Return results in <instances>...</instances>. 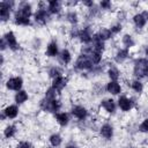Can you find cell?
Segmentation results:
<instances>
[{
    "mask_svg": "<svg viewBox=\"0 0 148 148\" xmlns=\"http://www.w3.org/2000/svg\"><path fill=\"white\" fill-rule=\"evenodd\" d=\"M132 21H133V24L135 25V28H138V29L145 28L146 24H147V22H148L147 18L143 16L142 13H135L133 15V17H132Z\"/></svg>",
    "mask_w": 148,
    "mask_h": 148,
    "instance_id": "17",
    "label": "cell"
},
{
    "mask_svg": "<svg viewBox=\"0 0 148 148\" xmlns=\"http://www.w3.org/2000/svg\"><path fill=\"white\" fill-rule=\"evenodd\" d=\"M18 112H20V110L16 104H8L2 110V113L6 116L7 119H15L18 116Z\"/></svg>",
    "mask_w": 148,
    "mask_h": 148,
    "instance_id": "13",
    "label": "cell"
},
{
    "mask_svg": "<svg viewBox=\"0 0 148 148\" xmlns=\"http://www.w3.org/2000/svg\"><path fill=\"white\" fill-rule=\"evenodd\" d=\"M99 134L102 138L106 139V140H110L112 136H113V126L105 123L103 124L101 127H99Z\"/></svg>",
    "mask_w": 148,
    "mask_h": 148,
    "instance_id": "16",
    "label": "cell"
},
{
    "mask_svg": "<svg viewBox=\"0 0 148 148\" xmlns=\"http://www.w3.org/2000/svg\"><path fill=\"white\" fill-rule=\"evenodd\" d=\"M96 34L98 35V37L103 42H106V40H109V39L112 38V32H111L110 28H106V27H101Z\"/></svg>",
    "mask_w": 148,
    "mask_h": 148,
    "instance_id": "22",
    "label": "cell"
},
{
    "mask_svg": "<svg viewBox=\"0 0 148 148\" xmlns=\"http://www.w3.org/2000/svg\"><path fill=\"white\" fill-rule=\"evenodd\" d=\"M60 75H62V73H61V69H60L58 66H52V67L49 69V76H50V77L54 79V77H58V76H60Z\"/></svg>",
    "mask_w": 148,
    "mask_h": 148,
    "instance_id": "32",
    "label": "cell"
},
{
    "mask_svg": "<svg viewBox=\"0 0 148 148\" xmlns=\"http://www.w3.org/2000/svg\"><path fill=\"white\" fill-rule=\"evenodd\" d=\"M16 133H17V127H16V125H14V124H8V125H6V127L3 128V131H2V134H3V136L6 138V139H12V138H14L15 135H16Z\"/></svg>",
    "mask_w": 148,
    "mask_h": 148,
    "instance_id": "21",
    "label": "cell"
},
{
    "mask_svg": "<svg viewBox=\"0 0 148 148\" xmlns=\"http://www.w3.org/2000/svg\"><path fill=\"white\" fill-rule=\"evenodd\" d=\"M128 148H132V147H128Z\"/></svg>",
    "mask_w": 148,
    "mask_h": 148,
    "instance_id": "40",
    "label": "cell"
},
{
    "mask_svg": "<svg viewBox=\"0 0 148 148\" xmlns=\"http://www.w3.org/2000/svg\"><path fill=\"white\" fill-rule=\"evenodd\" d=\"M14 8H15V2L14 1L3 0V1L0 2V18H1V22L2 23L9 21L10 15H12V12L14 10Z\"/></svg>",
    "mask_w": 148,
    "mask_h": 148,
    "instance_id": "3",
    "label": "cell"
},
{
    "mask_svg": "<svg viewBox=\"0 0 148 148\" xmlns=\"http://www.w3.org/2000/svg\"><path fill=\"white\" fill-rule=\"evenodd\" d=\"M39 106L43 111L45 112H52V113H58V111L61 109V102L57 98V99H47V98H43L39 102Z\"/></svg>",
    "mask_w": 148,
    "mask_h": 148,
    "instance_id": "1",
    "label": "cell"
},
{
    "mask_svg": "<svg viewBox=\"0 0 148 148\" xmlns=\"http://www.w3.org/2000/svg\"><path fill=\"white\" fill-rule=\"evenodd\" d=\"M62 2L58 1V0H50L47 1V12L50 14H59L62 10Z\"/></svg>",
    "mask_w": 148,
    "mask_h": 148,
    "instance_id": "14",
    "label": "cell"
},
{
    "mask_svg": "<svg viewBox=\"0 0 148 148\" xmlns=\"http://www.w3.org/2000/svg\"><path fill=\"white\" fill-rule=\"evenodd\" d=\"M56 121L60 125V126H67L69 123V116L67 112H58L54 116Z\"/></svg>",
    "mask_w": 148,
    "mask_h": 148,
    "instance_id": "23",
    "label": "cell"
},
{
    "mask_svg": "<svg viewBox=\"0 0 148 148\" xmlns=\"http://www.w3.org/2000/svg\"><path fill=\"white\" fill-rule=\"evenodd\" d=\"M71 113L77 120H84L88 117V110L83 105H73L71 109Z\"/></svg>",
    "mask_w": 148,
    "mask_h": 148,
    "instance_id": "10",
    "label": "cell"
},
{
    "mask_svg": "<svg viewBox=\"0 0 148 148\" xmlns=\"http://www.w3.org/2000/svg\"><path fill=\"white\" fill-rule=\"evenodd\" d=\"M128 56H130V51L127 49H125V47L119 49L114 54V61L118 64H123L128 58Z\"/></svg>",
    "mask_w": 148,
    "mask_h": 148,
    "instance_id": "20",
    "label": "cell"
},
{
    "mask_svg": "<svg viewBox=\"0 0 148 148\" xmlns=\"http://www.w3.org/2000/svg\"><path fill=\"white\" fill-rule=\"evenodd\" d=\"M145 56L147 57V59H148V45L146 46V49H145Z\"/></svg>",
    "mask_w": 148,
    "mask_h": 148,
    "instance_id": "38",
    "label": "cell"
},
{
    "mask_svg": "<svg viewBox=\"0 0 148 148\" xmlns=\"http://www.w3.org/2000/svg\"><path fill=\"white\" fill-rule=\"evenodd\" d=\"M65 148H79V147H76L75 145H68V146H66Z\"/></svg>",
    "mask_w": 148,
    "mask_h": 148,
    "instance_id": "39",
    "label": "cell"
},
{
    "mask_svg": "<svg viewBox=\"0 0 148 148\" xmlns=\"http://www.w3.org/2000/svg\"><path fill=\"white\" fill-rule=\"evenodd\" d=\"M110 30H111L112 35H118V34L123 30V24H121L120 22L114 23V24H112V25L110 27Z\"/></svg>",
    "mask_w": 148,
    "mask_h": 148,
    "instance_id": "33",
    "label": "cell"
},
{
    "mask_svg": "<svg viewBox=\"0 0 148 148\" xmlns=\"http://www.w3.org/2000/svg\"><path fill=\"white\" fill-rule=\"evenodd\" d=\"M58 91L54 89V88H52V87H50V88H47L46 89V91H45V98H47V99H57V96H58Z\"/></svg>",
    "mask_w": 148,
    "mask_h": 148,
    "instance_id": "31",
    "label": "cell"
},
{
    "mask_svg": "<svg viewBox=\"0 0 148 148\" xmlns=\"http://www.w3.org/2000/svg\"><path fill=\"white\" fill-rule=\"evenodd\" d=\"M49 142H50V145H51L52 147H59V146L61 145V142H62V138H61L60 134H58V133H53V134L50 135V138H49Z\"/></svg>",
    "mask_w": 148,
    "mask_h": 148,
    "instance_id": "28",
    "label": "cell"
},
{
    "mask_svg": "<svg viewBox=\"0 0 148 148\" xmlns=\"http://www.w3.org/2000/svg\"><path fill=\"white\" fill-rule=\"evenodd\" d=\"M121 43H123L124 47L127 49V50H130L131 47H133V46L135 45V40H134L133 36L130 35V34H125V35L121 37Z\"/></svg>",
    "mask_w": 148,
    "mask_h": 148,
    "instance_id": "25",
    "label": "cell"
},
{
    "mask_svg": "<svg viewBox=\"0 0 148 148\" xmlns=\"http://www.w3.org/2000/svg\"><path fill=\"white\" fill-rule=\"evenodd\" d=\"M6 88L8 90H13V91H20L22 90V86H23V79L21 76H12L8 77L6 80L5 83Z\"/></svg>",
    "mask_w": 148,
    "mask_h": 148,
    "instance_id": "7",
    "label": "cell"
},
{
    "mask_svg": "<svg viewBox=\"0 0 148 148\" xmlns=\"http://www.w3.org/2000/svg\"><path fill=\"white\" fill-rule=\"evenodd\" d=\"M67 82H68V77H67V76H64V75H60V76H58V77L52 79L51 87L54 88L58 92H60V91L67 86Z\"/></svg>",
    "mask_w": 148,
    "mask_h": 148,
    "instance_id": "12",
    "label": "cell"
},
{
    "mask_svg": "<svg viewBox=\"0 0 148 148\" xmlns=\"http://www.w3.org/2000/svg\"><path fill=\"white\" fill-rule=\"evenodd\" d=\"M7 47H8V46H7V43H6V40L3 39V37H2V38H1V51L3 52Z\"/></svg>",
    "mask_w": 148,
    "mask_h": 148,
    "instance_id": "37",
    "label": "cell"
},
{
    "mask_svg": "<svg viewBox=\"0 0 148 148\" xmlns=\"http://www.w3.org/2000/svg\"><path fill=\"white\" fill-rule=\"evenodd\" d=\"M34 20H35V22L37 24L44 25V24H46L50 21V13L46 9H39L38 8L34 13Z\"/></svg>",
    "mask_w": 148,
    "mask_h": 148,
    "instance_id": "9",
    "label": "cell"
},
{
    "mask_svg": "<svg viewBox=\"0 0 148 148\" xmlns=\"http://www.w3.org/2000/svg\"><path fill=\"white\" fill-rule=\"evenodd\" d=\"M112 2L111 1H109V0H102L101 2H99V8H101V10L103 9V10H110L111 8H112Z\"/></svg>",
    "mask_w": 148,
    "mask_h": 148,
    "instance_id": "34",
    "label": "cell"
},
{
    "mask_svg": "<svg viewBox=\"0 0 148 148\" xmlns=\"http://www.w3.org/2000/svg\"><path fill=\"white\" fill-rule=\"evenodd\" d=\"M2 37H3V39L6 40L7 46H8L9 50H12V51H18L20 44H18V42H17V37H16V35L14 34V31L7 30V31L2 35Z\"/></svg>",
    "mask_w": 148,
    "mask_h": 148,
    "instance_id": "6",
    "label": "cell"
},
{
    "mask_svg": "<svg viewBox=\"0 0 148 148\" xmlns=\"http://www.w3.org/2000/svg\"><path fill=\"white\" fill-rule=\"evenodd\" d=\"M139 132H141V133H148V117L145 118L141 121V124L139 125Z\"/></svg>",
    "mask_w": 148,
    "mask_h": 148,
    "instance_id": "35",
    "label": "cell"
},
{
    "mask_svg": "<svg viewBox=\"0 0 148 148\" xmlns=\"http://www.w3.org/2000/svg\"><path fill=\"white\" fill-rule=\"evenodd\" d=\"M117 104H118V106H119V109H120L121 111L128 112V111L132 110V108H133V105H134V102H133L131 98H128L127 96H120V97L118 98Z\"/></svg>",
    "mask_w": 148,
    "mask_h": 148,
    "instance_id": "11",
    "label": "cell"
},
{
    "mask_svg": "<svg viewBox=\"0 0 148 148\" xmlns=\"http://www.w3.org/2000/svg\"><path fill=\"white\" fill-rule=\"evenodd\" d=\"M131 89L138 94L142 92L143 91V83L141 82V80L139 79H135L133 81H131Z\"/></svg>",
    "mask_w": 148,
    "mask_h": 148,
    "instance_id": "29",
    "label": "cell"
},
{
    "mask_svg": "<svg viewBox=\"0 0 148 148\" xmlns=\"http://www.w3.org/2000/svg\"><path fill=\"white\" fill-rule=\"evenodd\" d=\"M29 98V95L25 90H20V91H16L15 96H14V101L16 104H23L24 102H27Z\"/></svg>",
    "mask_w": 148,
    "mask_h": 148,
    "instance_id": "26",
    "label": "cell"
},
{
    "mask_svg": "<svg viewBox=\"0 0 148 148\" xmlns=\"http://www.w3.org/2000/svg\"><path fill=\"white\" fill-rule=\"evenodd\" d=\"M66 20H67L71 24L75 25V24H77V22H79V15H77L76 12L69 10V12L66 13Z\"/></svg>",
    "mask_w": 148,
    "mask_h": 148,
    "instance_id": "30",
    "label": "cell"
},
{
    "mask_svg": "<svg viewBox=\"0 0 148 148\" xmlns=\"http://www.w3.org/2000/svg\"><path fill=\"white\" fill-rule=\"evenodd\" d=\"M92 36H94V32H92V28L91 27H83L82 29H80V32H79V39L82 44L84 45H89L92 40Z\"/></svg>",
    "mask_w": 148,
    "mask_h": 148,
    "instance_id": "8",
    "label": "cell"
},
{
    "mask_svg": "<svg viewBox=\"0 0 148 148\" xmlns=\"http://www.w3.org/2000/svg\"><path fill=\"white\" fill-rule=\"evenodd\" d=\"M45 54H46V57H50V58H53V57L59 54V46H58V43L56 40H51L46 45Z\"/></svg>",
    "mask_w": 148,
    "mask_h": 148,
    "instance_id": "19",
    "label": "cell"
},
{
    "mask_svg": "<svg viewBox=\"0 0 148 148\" xmlns=\"http://www.w3.org/2000/svg\"><path fill=\"white\" fill-rule=\"evenodd\" d=\"M59 59L64 65H68L72 61V53L68 49H62L59 53Z\"/></svg>",
    "mask_w": 148,
    "mask_h": 148,
    "instance_id": "24",
    "label": "cell"
},
{
    "mask_svg": "<svg viewBox=\"0 0 148 148\" xmlns=\"http://www.w3.org/2000/svg\"><path fill=\"white\" fill-rule=\"evenodd\" d=\"M148 69V59L147 58H138L133 65V74L140 80L141 77H146V73Z\"/></svg>",
    "mask_w": 148,
    "mask_h": 148,
    "instance_id": "2",
    "label": "cell"
},
{
    "mask_svg": "<svg viewBox=\"0 0 148 148\" xmlns=\"http://www.w3.org/2000/svg\"><path fill=\"white\" fill-rule=\"evenodd\" d=\"M14 15L22 16V17H25V18H30V17L34 15L31 3L27 2V1L18 2L17 8H16V9H15V12H14Z\"/></svg>",
    "mask_w": 148,
    "mask_h": 148,
    "instance_id": "4",
    "label": "cell"
},
{
    "mask_svg": "<svg viewBox=\"0 0 148 148\" xmlns=\"http://www.w3.org/2000/svg\"><path fill=\"white\" fill-rule=\"evenodd\" d=\"M106 73H108V76L110 77V81H118V79L120 77V72L116 66H110Z\"/></svg>",
    "mask_w": 148,
    "mask_h": 148,
    "instance_id": "27",
    "label": "cell"
},
{
    "mask_svg": "<svg viewBox=\"0 0 148 148\" xmlns=\"http://www.w3.org/2000/svg\"><path fill=\"white\" fill-rule=\"evenodd\" d=\"M101 106L108 112V113H114L117 104L112 98H104L101 101Z\"/></svg>",
    "mask_w": 148,
    "mask_h": 148,
    "instance_id": "18",
    "label": "cell"
},
{
    "mask_svg": "<svg viewBox=\"0 0 148 148\" xmlns=\"http://www.w3.org/2000/svg\"><path fill=\"white\" fill-rule=\"evenodd\" d=\"M74 67L79 71H89L94 67V64L91 62L89 56L87 54H80L77 57V59L75 60V64H74Z\"/></svg>",
    "mask_w": 148,
    "mask_h": 148,
    "instance_id": "5",
    "label": "cell"
},
{
    "mask_svg": "<svg viewBox=\"0 0 148 148\" xmlns=\"http://www.w3.org/2000/svg\"><path fill=\"white\" fill-rule=\"evenodd\" d=\"M15 148H31V146H30V143L27 142V141H20V142L15 146Z\"/></svg>",
    "mask_w": 148,
    "mask_h": 148,
    "instance_id": "36",
    "label": "cell"
},
{
    "mask_svg": "<svg viewBox=\"0 0 148 148\" xmlns=\"http://www.w3.org/2000/svg\"><path fill=\"white\" fill-rule=\"evenodd\" d=\"M105 90L111 95H119L121 92V84L118 81H109L105 86Z\"/></svg>",
    "mask_w": 148,
    "mask_h": 148,
    "instance_id": "15",
    "label": "cell"
}]
</instances>
